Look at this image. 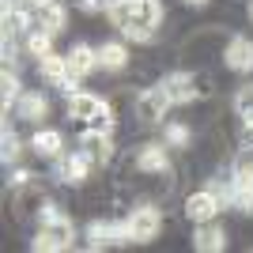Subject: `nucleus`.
Returning a JSON list of instances; mask_svg holds the SVG:
<instances>
[{"instance_id": "c85d7f7f", "label": "nucleus", "mask_w": 253, "mask_h": 253, "mask_svg": "<svg viewBox=\"0 0 253 253\" xmlns=\"http://www.w3.org/2000/svg\"><path fill=\"white\" fill-rule=\"evenodd\" d=\"M57 215H61V204L45 201V204H42V211H38V223H49V219H57Z\"/></svg>"}, {"instance_id": "a211bd4d", "label": "nucleus", "mask_w": 253, "mask_h": 253, "mask_svg": "<svg viewBox=\"0 0 253 253\" xmlns=\"http://www.w3.org/2000/svg\"><path fill=\"white\" fill-rule=\"evenodd\" d=\"M163 144L170 151H185L193 144V128L185 121H163Z\"/></svg>"}, {"instance_id": "423d86ee", "label": "nucleus", "mask_w": 253, "mask_h": 253, "mask_svg": "<svg viewBox=\"0 0 253 253\" xmlns=\"http://www.w3.org/2000/svg\"><path fill=\"white\" fill-rule=\"evenodd\" d=\"M91 159L84 155V151L76 148L72 155H61V159H53V181H61V185H84L87 174H91Z\"/></svg>"}, {"instance_id": "b1692460", "label": "nucleus", "mask_w": 253, "mask_h": 253, "mask_svg": "<svg viewBox=\"0 0 253 253\" xmlns=\"http://www.w3.org/2000/svg\"><path fill=\"white\" fill-rule=\"evenodd\" d=\"M19 155H23V140L15 136V132H11V125L4 121V148H0V159L11 167V163H19Z\"/></svg>"}, {"instance_id": "20e7f679", "label": "nucleus", "mask_w": 253, "mask_h": 253, "mask_svg": "<svg viewBox=\"0 0 253 253\" xmlns=\"http://www.w3.org/2000/svg\"><path fill=\"white\" fill-rule=\"evenodd\" d=\"M128 219V231H132V246H148L159 238L163 231V215H159L155 204H136V208L125 215Z\"/></svg>"}, {"instance_id": "ddd939ff", "label": "nucleus", "mask_w": 253, "mask_h": 253, "mask_svg": "<svg viewBox=\"0 0 253 253\" xmlns=\"http://www.w3.org/2000/svg\"><path fill=\"white\" fill-rule=\"evenodd\" d=\"M136 170H144V174H170V148L167 144H144L136 151Z\"/></svg>"}, {"instance_id": "f3484780", "label": "nucleus", "mask_w": 253, "mask_h": 253, "mask_svg": "<svg viewBox=\"0 0 253 253\" xmlns=\"http://www.w3.org/2000/svg\"><path fill=\"white\" fill-rule=\"evenodd\" d=\"M84 246L91 253L110 250V246H114V223H110V219H91L84 227Z\"/></svg>"}, {"instance_id": "1a4fd4ad", "label": "nucleus", "mask_w": 253, "mask_h": 253, "mask_svg": "<svg viewBox=\"0 0 253 253\" xmlns=\"http://www.w3.org/2000/svg\"><path fill=\"white\" fill-rule=\"evenodd\" d=\"M219 211H223V204H219V197H215V189H211V185L185 197V215H189L193 223H208V219H215Z\"/></svg>"}, {"instance_id": "dca6fc26", "label": "nucleus", "mask_w": 253, "mask_h": 253, "mask_svg": "<svg viewBox=\"0 0 253 253\" xmlns=\"http://www.w3.org/2000/svg\"><path fill=\"white\" fill-rule=\"evenodd\" d=\"M98 68H106V72H125V68H128V45H125V38H114V42L98 45Z\"/></svg>"}, {"instance_id": "5701e85b", "label": "nucleus", "mask_w": 253, "mask_h": 253, "mask_svg": "<svg viewBox=\"0 0 253 253\" xmlns=\"http://www.w3.org/2000/svg\"><path fill=\"white\" fill-rule=\"evenodd\" d=\"M27 53L42 61L45 53H53V34H49V31H42V27H34V31L27 34Z\"/></svg>"}, {"instance_id": "6ab92c4d", "label": "nucleus", "mask_w": 253, "mask_h": 253, "mask_svg": "<svg viewBox=\"0 0 253 253\" xmlns=\"http://www.w3.org/2000/svg\"><path fill=\"white\" fill-rule=\"evenodd\" d=\"M38 76H42L49 87H61V80L68 76V57H57V53H45L38 61Z\"/></svg>"}, {"instance_id": "aec40b11", "label": "nucleus", "mask_w": 253, "mask_h": 253, "mask_svg": "<svg viewBox=\"0 0 253 253\" xmlns=\"http://www.w3.org/2000/svg\"><path fill=\"white\" fill-rule=\"evenodd\" d=\"M34 27H38V19H34L27 8H11V11H4V34H8V38H15V34H31Z\"/></svg>"}, {"instance_id": "4468645a", "label": "nucleus", "mask_w": 253, "mask_h": 253, "mask_svg": "<svg viewBox=\"0 0 253 253\" xmlns=\"http://www.w3.org/2000/svg\"><path fill=\"white\" fill-rule=\"evenodd\" d=\"M15 117L31 121V125H42L45 117H49V98L42 91H23V98L15 102Z\"/></svg>"}, {"instance_id": "cd10ccee", "label": "nucleus", "mask_w": 253, "mask_h": 253, "mask_svg": "<svg viewBox=\"0 0 253 253\" xmlns=\"http://www.w3.org/2000/svg\"><path fill=\"white\" fill-rule=\"evenodd\" d=\"M238 140H242V148L253 151V114L242 117V128H238Z\"/></svg>"}, {"instance_id": "9d476101", "label": "nucleus", "mask_w": 253, "mask_h": 253, "mask_svg": "<svg viewBox=\"0 0 253 253\" xmlns=\"http://www.w3.org/2000/svg\"><path fill=\"white\" fill-rule=\"evenodd\" d=\"M223 61H227V68H231V72L250 76V72H253V38L234 34L231 42H227V49H223Z\"/></svg>"}, {"instance_id": "f03ea898", "label": "nucleus", "mask_w": 253, "mask_h": 253, "mask_svg": "<svg viewBox=\"0 0 253 253\" xmlns=\"http://www.w3.org/2000/svg\"><path fill=\"white\" fill-rule=\"evenodd\" d=\"M72 242H76V223L61 211L57 219L38 227V234L31 238V250L34 253H61V250H72Z\"/></svg>"}, {"instance_id": "412c9836", "label": "nucleus", "mask_w": 253, "mask_h": 253, "mask_svg": "<svg viewBox=\"0 0 253 253\" xmlns=\"http://www.w3.org/2000/svg\"><path fill=\"white\" fill-rule=\"evenodd\" d=\"M38 27L49 31L53 38L64 34V27H68V8H64V4H49V8H42V11H38Z\"/></svg>"}, {"instance_id": "a878e982", "label": "nucleus", "mask_w": 253, "mask_h": 253, "mask_svg": "<svg viewBox=\"0 0 253 253\" xmlns=\"http://www.w3.org/2000/svg\"><path fill=\"white\" fill-rule=\"evenodd\" d=\"M231 185L234 189H253V163H234L231 167Z\"/></svg>"}, {"instance_id": "f257e3e1", "label": "nucleus", "mask_w": 253, "mask_h": 253, "mask_svg": "<svg viewBox=\"0 0 253 253\" xmlns=\"http://www.w3.org/2000/svg\"><path fill=\"white\" fill-rule=\"evenodd\" d=\"M106 15L125 42H151L155 27L163 23V4L159 0H106Z\"/></svg>"}, {"instance_id": "7ed1b4c3", "label": "nucleus", "mask_w": 253, "mask_h": 253, "mask_svg": "<svg viewBox=\"0 0 253 253\" xmlns=\"http://www.w3.org/2000/svg\"><path fill=\"white\" fill-rule=\"evenodd\" d=\"M68 117L72 121H84V125H102L114 128V110L102 95H91V91H76L68 98Z\"/></svg>"}, {"instance_id": "f8f14e48", "label": "nucleus", "mask_w": 253, "mask_h": 253, "mask_svg": "<svg viewBox=\"0 0 253 253\" xmlns=\"http://www.w3.org/2000/svg\"><path fill=\"white\" fill-rule=\"evenodd\" d=\"M31 151H34L38 159H45V163L61 159V155H64V136H61V128L38 125V128H34V136H31Z\"/></svg>"}, {"instance_id": "2eb2a0df", "label": "nucleus", "mask_w": 253, "mask_h": 253, "mask_svg": "<svg viewBox=\"0 0 253 253\" xmlns=\"http://www.w3.org/2000/svg\"><path fill=\"white\" fill-rule=\"evenodd\" d=\"M64 57H68V72L80 76V80H84V76H91V72L98 68V49H95V45H87V42H76Z\"/></svg>"}, {"instance_id": "393cba45", "label": "nucleus", "mask_w": 253, "mask_h": 253, "mask_svg": "<svg viewBox=\"0 0 253 253\" xmlns=\"http://www.w3.org/2000/svg\"><path fill=\"white\" fill-rule=\"evenodd\" d=\"M231 106H234V114H238V117H250V114H253V84H242V87H238Z\"/></svg>"}, {"instance_id": "473e14b6", "label": "nucleus", "mask_w": 253, "mask_h": 253, "mask_svg": "<svg viewBox=\"0 0 253 253\" xmlns=\"http://www.w3.org/2000/svg\"><path fill=\"white\" fill-rule=\"evenodd\" d=\"M181 4H189V8H208L211 0H181Z\"/></svg>"}, {"instance_id": "72a5a7b5", "label": "nucleus", "mask_w": 253, "mask_h": 253, "mask_svg": "<svg viewBox=\"0 0 253 253\" xmlns=\"http://www.w3.org/2000/svg\"><path fill=\"white\" fill-rule=\"evenodd\" d=\"M246 15H250V23H253V0H250V8H246Z\"/></svg>"}, {"instance_id": "7c9ffc66", "label": "nucleus", "mask_w": 253, "mask_h": 253, "mask_svg": "<svg viewBox=\"0 0 253 253\" xmlns=\"http://www.w3.org/2000/svg\"><path fill=\"white\" fill-rule=\"evenodd\" d=\"M15 61H19V49H15V45H11V38H8V34H4V64H8V68H11V64H15Z\"/></svg>"}, {"instance_id": "39448f33", "label": "nucleus", "mask_w": 253, "mask_h": 253, "mask_svg": "<svg viewBox=\"0 0 253 253\" xmlns=\"http://www.w3.org/2000/svg\"><path fill=\"white\" fill-rule=\"evenodd\" d=\"M76 148L84 151L91 163H110L114 159V140H110V128H102V125H87L76 136Z\"/></svg>"}, {"instance_id": "2f4dec72", "label": "nucleus", "mask_w": 253, "mask_h": 253, "mask_svg": "<svg viewBox=\"0 0 253 253\" xmlns=\"http://www.w3.org/2000/svg\"><path fill=\"white\" fill-rule=\"evenodd\" d=\"M49 4H57V0H27V8H34V11H42V8H49Z\"/></svg>"}, {"instance_id": "4be33fe9", "label": "nucleus", "mask_w": 253, "mask_h": 253, "mask_svg": "<svg viewBox=\"0 0 253 253\" xmlns=\"http://www.w3.org/2000/svg\"><path fill=\"white\" fill-rule=\"evenodd\" d=\"M0 95H4V114L23 98V84H19V76L11 72V68H4V76H0Z\"/></svg>"}, {"instance_id": "9b49d317", "label": "nucleus", "mask_w": 253, "mask_h": 253, "mask_svg": "<svg viewBox=\"0 0 253 253\" xmlns=\"http://www.w3.org/2000/svg\"><path fill=\"white\" fill-rule=\"evenodd\" d=\"M197 231H193V250L197 253H223L227 250V231H223L215 219L208 223H193Z\"/></svg>"}, {"instance_id": "c756f323", "label": "nucleus", "mask_w": 253, "mask_h": 253, "mask_svg": "<svg viewBox=\"0 0 253 253\" xmlns=\"http://www.w3.org/2000/svg\"><path fill=\"white\" fill-rule=\"evenodd\" d=\"M76 8L87 11V15H95V11H106V0H76Z\"/></svg>"}, {"instance_id": "6e6552de", "label": "nucleus", "mask_w": 253, "mask_h": 253, "mask_svg": "<svg viewBox=\"0 0 253 253\" xmlns=\"http://www.w3.org/2000/svg\"><path fill=\"white\" fill-rule=\"evenodd\" d=\"M170 106H174V102H170V95L163 91V84H159V87H148V91L136 98V110H140V117H144L148 125H163V121H167V114H170Z\"/></svg>"}, {"instance_id": "0eeeda50", "label": "nucleus", "mask_w": 253, "mask_h": 253, "mask_svg": "<svg viewBox=\"0 0 253 253\" xmlns=\"http://www.w3.org/2000/svg\"><path fill=\"white\" fill-rule=\"evenodd\" d=\"M163 91L170 95V102H174V106H189V102H197V98L204 95L201 80H197L193 72H170V76H163Z\"/></svg>"}, {"instance_id": "bb28decb", "label": "nucleus", "mask_w": 253, "mask_h": 253, "mask_svg": "<svg viewBox=\"0 0 253 253\" xmlns=\"http://www.w3.org/2000/svg\"><path fill=\"white\" fill-rule=\"evenodd\" d=\"M31 178H34L31 170L15 167V170H11V174H8V185H11V189H27V185H31Z\"/></svg>"}]
</instances>
